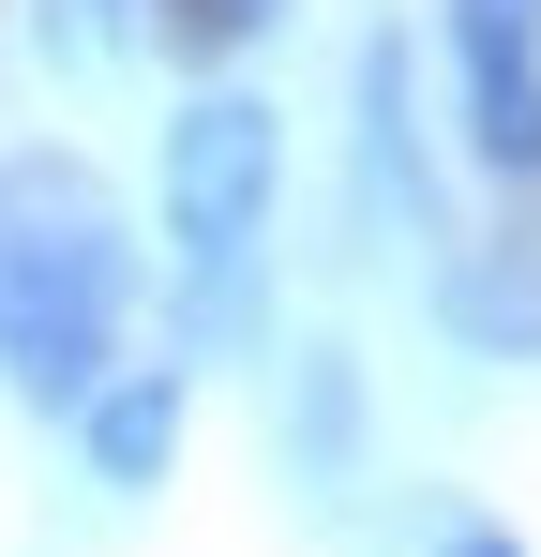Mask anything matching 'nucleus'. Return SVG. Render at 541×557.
<instances>
[{"label":"nucleus","instance_id":"nucleus-3","mask_svg":"<svg viewBox=\"0 0 541 557\" xmlns=\"http://www.w3.org/2000/svg\"><path fill=\"white\" fill-rule=\"evenodd\" d=\"M361 211L406 226V242H451V226H437V166H422V76H406V30L361 46Z\"/></svg>","mask_w":541,"mask_h":557},{"label":"nucleus","instance_id":"nucleus-6","mask_svg":"<svg viewBox=\"0 0 541 557\" xmlns=\"http://www.w3.org/2000/svg\"><path fill=\"white\" fill-rule=\"evenodd\" d=\"M286 422H301L316 497H347V467H361V362L347 347H286Z\"/></svg>","mask_w":541,"mask_h":557},{"label":"nucleus","instance_id":"nucleus-5","mask_svg":"<svg viewBox=\"0 0 541 557\" xmlns=\"http://www.w3.org/2000/svg\"><path fill=\"white\" fill-rule=\"evenodd\" d=\"M76 437H90V482H105V497H151V482L180 467V437H196V376L180 362H121L76 407Z\"/></svg>","mask_w":541,"mask_h":557},{"label":"nucleus","instance_id":"nucleus-8","mask_svg":"<svg viewBox=\"0 0 541 557\" xmlns=\"http://www.w3.org/2000/svg\"><path fill=\"white\" fill-rule=\"evenodd\" d=\"M466 166L541 196V76H466Z\"/></svg>","mask_w":541,"mask_h":557},{"label":"nucleus","instance_id":"nucleus-7","mask_svg":"<svg viewBox=\"0 0 541 557\" xmlns=\"http://www.w3.org/2000/svg\"><path fill=\"white\" fill-rule=\"evenodd\" d=\"M136 30H151L166 61H196V76H226L241 46H270V30H286V0H136Z\"/></svg>","mask_w":541,"mask_h":557},{"label":"nucleus","instance_id":"nucleus-9","mask_svg":"<svg viewBox=\"0 0 541 557\" xmlns=\"http://www.w3.org/2000/svg\"><path fill=\"white\" fill-rule=\"evenodd\" d=\"M451 61L466 76H541V0H451Z\"/></svg>","mask_w":541,"mask_h":557},{"label":"nucleus","instance_id":"nucleus-1","mask_svg":"<svg viewBox=\"0 0 541 557\" xmlns=\"http://www.w3.org/2000/svg\"><path fill=\"white\" fill-rule=\"evenodd\" d=\"M121 317H136V226L105 211L76 151H30L0 182V376L30 422H76L121 376Z\"/></svg>","mask_w":541,"mask_h":557},{"label":"nucleus","instance_id":"nucleus-4","mask_svg":"<svg viewBox=\"0 0 541 557\" xmlns=\"http://www.w3.org/2000/svg\"><path fill=\"white\" fill-rule=\"evenodd\" d=\"M437 317L466 362H541V226L512 242H437Z\"/></svg>","mask_w":541,"mask_h":557},{"label":"nucleus","instance_id":"nucleus-10","mask_svg":"<svg viewBox=\"0 0 541 557\" xmlns=\"http://www.w3.org/2000/svg\"><path fill=\"white\" fill-rule=\"evenodd\" d=\"M437 557H527V543H512L496 512H437Z\"/></svg>","mask_w":541,"mask_h":557},{"label":"nucleus","instance_id":"nucleus-2","mask_svg":"<svg viewBox=\"0 0 541 557\" xmlns=\"http://www.w3.org/2000/svg\"><path fill=\"white\" fill-rule=\"evenodd\" d=\"M270 196H286V106L196 91L166 121V257L196 272V332H241V317H256Z\"/></svg>","mask_w":541,"mask_h":557}]
</instances>
